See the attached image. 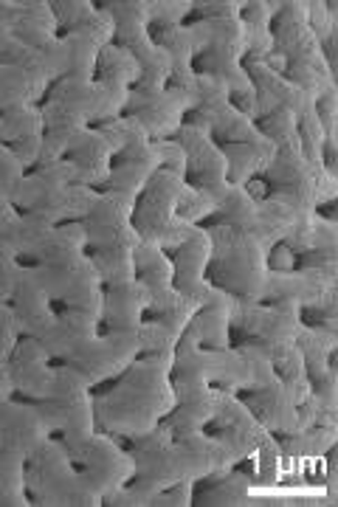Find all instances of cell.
<instances>
[{"label": "cell", "instance_id": "cell-1", "mask_svg": "<svg viewBox=\"0 0 338 507\" xmlns=\"http://www.w3.org/2000/svg\"><path fill=\"white\" fill-rule=\"evenodd\" d=\"M293 262H296L293 254H290L285 245H279L274 251V257H271V265H274V268H293Z\"/></svg>", "mask_w": 338, "mask_h": 507}]
</instances>
